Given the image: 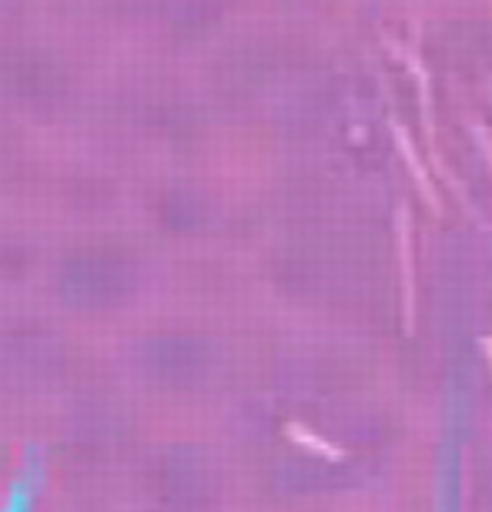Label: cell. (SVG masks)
<instances>
[{
	"mask_svg": "<svg viewBox=\"0 0 492 512\" xmlns=\"http://www.w3.org/2000/svg\"><path fill=\"white\" fill-rule=\"evenodd\" d=\"M41 466L37 462H27V466L17 472L14 482L4 492V502H0V512H34L37 499H41Z\"/></svg>",
	"mask_w": 492,
	"mask_h": 512,
	"instance_id": "6da1fadb",
	"label": "cell"
},
{
	"mask_svg": "<svg viewBox=\"0 0 492 512\" xmlns=\"http://www.w3.org/2000/svg\"><path fill=\"white\" fill-rule=\"evenodd\" d=\"M392 131H395V138H399V144H402V154H405V161H409V168H412V175H416L419 188H422V195H426V201H429V208H432V211H439L436 191H432V185L426 181V171H422V164H419V158H416V151H412L409 134H405V128H402L399 121H392Z\"/></svg>",
	"mask_w": 492,
	"mask_h": 512,
	"instance_id": "7a4b0ae2",
	"label": "cell"
},
{
	"mask_svg": "<svg viewBox=\"0 0 492 512\" xmlns=\"http://www.w3.org/2000/svg\"><path fill=\"white\" fill-rule=\"evenodd\" d=\"M292 432H295V436H298V439H302V442H305V446H315L318 452H325V456H328V459H342V449H332V446H325V442H322V439L308 436V432H302V429H292Z\"/></svg>",
	"mask_w": 492,
	"mask_h": 512,
	"instance_id": "3957f363",
	"label": "cell"
},
{
	"mask_svg": "<svg viewBox=\"0 0 492 512\" xmlns=\"http://www.w3.org/2000/svg\"><path fill=\"white\" fill-rule=\"evenodd\" d=\"M486 349H489V359H492V338H486Z\"/></svg>",
	"mask_w": 492,
	"mask_h": 512,
	"instance_id": "277c9868",
	"label": "cell"
}]
</instances>
